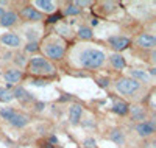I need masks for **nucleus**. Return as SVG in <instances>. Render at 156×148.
<instances>
[{"instance_id":"c9c22d12","label":"nucleus","mask_w":156,"mask_h":148,"mask_svg":"<svg viewBox=\"0 0 156 148\" xmlns=\"http://www.w3.org/2000/svg\"><path fill=\"white\" fill-rule=\"evenodd\" d=\"M98 22H97V19H94V20H90V25H97Z\"/></svg>"},{"instance_id":"aec40b11","label":"nucleus","mask_w":156,"mask_h":148,"mask_svg":"<svg viewBox=\"0 0 156 148\" xmlns=\"http://www.w3.org/2000/svg\"><path fill=\"white\" fill-rule=\"evenodd\" d=\"M128 106L129 104H126L125 101H122V100H119V101H114V104H112V111L115 112V114H119V115H125V114H128Z\"/></svg>"},{"instance_id":"72a5a7b5","label":"nucleus","mask_w":156,"mask_h":148,"mask_svg":"<svg viewBox=\"0 0 156 148\" xmlns=\"http://www.w3.org/2000/svg\"><path fill=\"white\" fill-rule=\"evenodd\" d=\"M150 76H154L156 75V69H154V67H151V69H150V73H148Z\"/></svg>"},{"instance_id":"423d86ee","label":"nucleus","mask_w":156,"mask_h":148,"mask_svg":"<svg viewBox=\"0 0 156 148\" xmlns=\"http://www.w3.org/2000/svg\"><path fill=\"white\" fill-rule=\"evenodd\" d=\"M108 44L112 50H115L117 53L128 48L129 45H131V39L129 37H125V36H111L108 39Z\"/></svg>"},{"instance_id":"0eeeda50","label":"nucleus","mask_w":156,"mask_h":148,"mask_svg":"<svg viewBox=\"0 0 156 148\" xmlns=\"http://www.w3.org/2000/svg\"><path fill=\"white\" fill-rule=\"evenodd\" d=\"M134 42L139 48H144V50H153L154 45H156V37L153 34H148V33H140Z\"/></svg>"},{"instance_id":"39448f33","label":"nucleus","mask_w":156,"mask_h":148,"mask_svg":"<svg viewBox=\"0 0 156 148\" xmlns=\"http://www.w3.org/2000/svg\"><path fill=\"white\" fill-rule=\"evenodd\" d=\"M20 17H23L25 20H28V22H39V20H42L44 19V14L42 12H39L34 6L28 5V6H23L20 11H19V14Z\"/></svg>"},{"instance_id":"6e6552de","label":"nucleus","mask_w":156,"mask_h":148,"mask_svg":"<svg viewBox=\"0 0 156 148\" xmlns=\"http://www.w3.org/2000/svg\"><path fill=\"white\" fill-rule=\"evenodd\" d=\"M156 131V126H154V122L153 120H145V122H140L136 125V132L139 134L140 137H150L153 136Z\"/></svg>"},{"instance_id":"393cba45","label":"nucleus","mask_w":156,"mask_h":148,"mask_svg":"<svg viewBox=\"0 0 156 148\" xmlns=\"http://www.w3.org/2000/svg\"><path fill=\"white\" fill-rule=\"evenodd\" d=\"M39 51V44L37 41H30L25 45V53H37Z\"/></svg>"},{"instance_id":"1a4fd4ad","label":"nucleus","mask_w":156,"mask_h":148,"mask_svg":"<svg viewBox=\"0 0 156 148\" xmlns=\"http://www.w3.org/2000/svg\"><path fill=\"white\" fill-rule=\"evenodd\" d=\"M128 112L131 114V118L134 122L140 123V122H145L147 120V109L142 104H131L128 106Z\"/></svg>"},{"instance_id":"412c9836","label":"nucleus","mask_w":156,"mask_h":148,"mask_svg":"<svg viewBox=\"0 0 156 148\" xmlns=\"http://www.w3.org/2000/svg\"><path fill=\"white\" fill-rule=\"evenodd\" d=\"M78 37L83 39V41H89V39H92L94 37L92 28H90V26H86V25L80 26V30H78Z\"/></svg>"},{"instance_id":"9d476101","label":"nucleus","mask_w":156,"mask_h":148,"mask_svg":"<svg viewBox=\"0 0 156 148\" xmlns=\"http://www.w3.org/2000/svg\"><path fill=\"white\" fill-rule=\"evenodd\" d=\"M5 78V81L8 83V86H14L17 83L22 81V78H23V72L20 69H16V67H12V69H8L3 75Z\"/></svg>"},{"instance_id":"2eb2a0df","label":"nucleus","mask_w":156,"mask_h":148,"mask_svg":"<svg viewBox=\"0 0 156 148\" xmlns=\"http://www.w3.org/2000/svg\"><path fill=\"white\" fill-rule=\"evenodd\" d=\"M19 20V16H17V12L14 11H5V14L0 17V25L2 26H12V25H16Z\"/></svg>"},{"instance_id":"7ed1b4c3","label":"nucleus","mask_w":156,"mask_h":148,"mask_svg":"<svg viewBox=\"0 0 156 148\" xmlns=\"http://www.w3.org/2000/svg\"><path fill=\"white\" fill-rule=\"evenodd\" d=\"M44 53L51 61H61L66 55V44L58 37H50L44 44Z\"/></svg>"},{"instance_id":"ddd939ff","label":"nucleus","mask_w":156,"mask_h":148,"mask_svg":"<svg viewBox=\"0 0 156 148\" xmlns=\"http://www.w3.org/2000/svg\"><path fill=\"white\" fill-rule=\"evenodd\" d=\"M81 115H83V106L81 104H72L70 109H69V120L72 125H78L81 120Z\"/></svg>"},{"instance_id":"7c9ffc66","label":"nucleus","mask_w":156,"mask_h":148,"mask_svg":"<svg viewBox=\"0 0 156 148\" xmlns=\"http://www.w3.org/2000/svg\"><path fill=\"white\" fill-rule=\"evenodd\" d=\"M33 84H36V86H44V84H47V81H45V79H33Z\"/></svg>"},{"instance_id":"f704fd0d","label":"nucleus","mask_w":156,"mask_h":148,"mask_svg":"<svg viewBox=\"0 0 156 148\" xmlns=\"http://www.w3.org/2000/svg\"><path fill=\"white\" fill-rule=\"evenodd\" d=\"M3 14H5V9H3V8H2V6H0V17H2V16H3Z\"/></svg>"},{"instance_id":"dca6fc26","label":"nucleus","mask_w":156,"mask_h":148,"mask_svg":"<svg viewBox=\"0 0 156 148\" xmlns=\"http://www.w3.org/2000/svg\"><path fill=\"white\" fill-rule=\"evenodd\" d=\"M12 97L17 98L20 103H30V101H33L31 93L27 89H23L22 86H19V87H16L14 90H12Z\"/></svg>"},{"instance_id":"4be33fe9","label":"nucleus","mask_w":156,"mask_h":148,"mask_svg":"<svg viewBox=\"0 0 156 148\" xmlns=\"http://www.w3.org/2000/svg\"><path fill=\"white\" fill-rule=\"evenodd\" d=\"M64 14L66 16H78V14H81V9L75 6L73 3H67L66 8H64Z\"/></svg>"},{"instance_id":"f03ea898","label":"nucleus","mask_w":156,"mask_h":148,"mask_svg":"<svg viewBox=\"0 0 156 148\" xmlns=\"http://www.w3.org/2000/svg\"><path fill=\"white\" fill-rule=\"evenodd\" d=\"M28 72L34 76H51L56 73L55 65L44 56H34L27 64Z\"/></svg>"},{"instance_id":"a211bd4d","label":"nucleus","mask_w":156,"mask_h":148,"mask_svg":"<svg viewBox=\"0 0 156 148\" xmlns=\"http://www.w3.org/2000/svg\"><path fill=\"white\" fill-rule=\"evenodd\" d=\"M129 78L136 79V81H144V83H150L151 81V76L145 72V70H140V69H133L129 70Z\"/></svg>"},{"instance_id":"9b49d317","label":"nucleus","mask_w":156,"mask_h":148,"mask_svg":"<svg viewBox=\"0 0 156 148\" xmlns=\"http://www.w3.org/2000/svg\"><path fill=\"white\" fill-rule=\"evenodd\" d=\"M8 123H9L12 128L20 129V128H23V126H27V125H28V117L16 111L14 114H12V115L8 118Z\"/></svg>"},{"instance_id":"f3484780","label":"nucleus","mask_w":156,"mask_h":148,"mask_svg":"<svg viewBox=\"0 0 156 148\" xmlns=\"http://www.w3.org/2000/svg\"><path fill=\"white\" fill-rule=\"evenodd\" d=\"M109 62H111V65L114 67L115 70H123L126 67V61H125V58L120 55V53H114V55H111L109 56Z\"/></svg>"},{"instance_id":"473e14b6","label":"nucleus","mask_w":156,"mask_h":148,"mask_svg":"<svg viewBox=\"0 0 156 148\" xmlns=\"http://www.w3.org/2000/svg\"><path fill=\"white\" fill-rule=\"evenodd\" d=\"M41 146H42V148H56V146H53V145H50L48 142H44Z\"/></svg>"},{"instance_id":"20e7f679","label":"nucleus","mask_w":156,"mask_h":148,"mask_svg":"<svg viewBox=\"0 0 156 148\" xmlns=\"http://www.w3.org/2000/svg\"><path fill=\"white\" fill-rule=\"evenodd\" d=\"M140 86L142 84L139 81H136V79L129 78V76H122L114 83L115 90L119 93H122V95H134V93L140 89Z\"/></svg>"},{"instance_id":"2f4dec72","label":"nucleus","mask_w":156,"mask_h":148,"mask_svg":"<svg viewBox=\"0 0 156 148\" xmlns=\"http://www.w3.org/2000/svg\"><path fill=\"white\" fill-rule=\"evenodd\" d=\"M44 107H45V104H44V103H36V109H37V111H42Z\"/></svg>"},{"instance_id":"bb28decb","label":"nucleus","mask_w":156,"mask_h":148,"mask_svg":"<svg viewBox=\"0 0 156 148\" xmlns=\"http://www.w3.org/2000/svg\"><path fill=\"white\" fill-rule=\"evenodd\" d=\"M73 5L78 6L80 9H83L84 6H90V5H92V2H86V0H78V2H73Z\"/></svg>"},{"instance_id":"f257e3e1","label":"nucleus","mask_w":156,"mask_h":148,"mask_svg":"<svg viewBox=\"0 0 156 148\" xmlns=\"http://www.w3.org/2000/svg\"><path fill=\"white\" fill-rule=\"evenodd\" d=\"M105 61H106V55L97 48H83L80 51V55H78L80 65L84 67V69H89V70L100 69L105 64Z\"/></svg>"},{"instance_id":"5701e85b","label":"nucleus","mask_w":156,"mask_h":148,"mask_svg":"<svg viewBox=\"0 0 156 148\" xmlns=\"http://www.w3.org/2000/svg\"><path fill=\"white\" fill-rule=\"evenodd\" d=\"M14 64L17 65L16 69H20V70H22L23 67L28 64V59L25 58V55H23V53H17V55L14 56Z\"/></svg>"},{"instance_id":"b1692460","label":"nucleus","mask_w":156,"mask_h":148,"mask_svg":"<svg viewBox=\"0 0 156 148\" xmlns=\"http://www.w3.org/2000/svg\"><path fill=\"white\" fill-rule=\"evenodd\" d=\"M12 98H14V97H12L11 90H8L6 87H0V101H2V103H8Z\"/></svg>"},{"instance_id":"c756f323","label":"nucleus","mask_w":156,"mask_h":148,"mask_svg":"<svg viewBox=\"0 0 156 148\" xmlns=\"http://www.w3.org/2000/svg\"><path fill=\"white\" fill-rule=\"evenodd\" d=\"M98 84H100L101 87H108V86H109V79H108V78H100V79H98Z\"/></svg>"},{"instance_id":"f8f14e48","label":"nucleus","mask_w":156,"mask_h":148,"mask_svg":"<svg viewBox=\"0 0 156 148\" xmlns=\"http://www.w3.org/2000/svg\"><path fill=\"white\" fill-rule=\"evenodd\" d=\"M34 6H37L36 9L39 12H47V14H50V12H55L56 11V5L53 2H50V0H36V2L33 3Z\"/></svg>"},{"instance_id":"cd10ccee","label":"nucleus","mask_w":156,"mask_h":148,"mask_svg":"<svg viewBox=\"0 0 156 148\" xmlns=\"http://www.w3.org/2000/svg\"><path fill=\"white\" fill-rule=\"evenodd\" d=\"M83 145H84V148H95V140H94L92 137H87V139L83 142Z\"/></svg>"},{"instance_id":"c85d7f7f","label":"nucleus","mask_w":156,"mask_h":148,"mask_svg":"<svg viewBox=\"0 0 156 148\" xmlns=\"http://www.w3.org/2000/svg\"><path fill=\"white\" fill-rule=\"evenodd\" d=\"M61 17H62V14H61V12H58V14H53V16H50L47 22H48V23H56V22H58V20L61 19Z\"/></svg>"},{"instance_id":"4468645a","label":"nucleus","mask_w":156,"mask_h":148,"mask_svg":"<svg viewBox=\"0 0 156 148\" xmlns=\"http://www.w3.org/2000/svg\"><path fill=\"white\" fill-rule=\"evenodd\" d=\"M0 41H2L3 45H8L11 48H16V47H19L22 44L20 37L16 33H6V34H3L2 37H0Z\"/></svg>"},{"instance_id":"6ab92c4d","label":"nucleus","mask_w":156,"mask_h":148,"mask_svg":"<svg viewBox=\"0 0 156 148\" xmlns=\"http://www.w3.org/2000/svg\"><path fill=\"white\" fill-rule=\"evenodd\" d=\"M109 139L115 143V145H125V134L120 129H112L109 132Z\"/></svg>"},{"instance_id":"a878e982","label":"nucleus","mask_w":156,"mask_h":148,"mask_svg":"<svg viewBox=\"0 0 156 148\" xmlns=\"http://www.w3.org/2000/svg\"><path fill=\"white\" fill-rule=\"evenodd\" d=\"M14 112H16V111L12 109V107H2V109H0V115H2L5 120H8Z\"/></svg>"}]
</instances>
